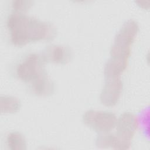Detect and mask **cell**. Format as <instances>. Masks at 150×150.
Segmentation results:
<instances>
[{
    "label": "cell",
    "instance_id": "1",
    "mask_svg": "<svg viewBox=\"0 0 150 150\" xmlns=\"http://www.w3.org/2000/svg\"><path fill=\"white\" fill-rule=\"evenodd\" d=\"M6 27L11 42L20 46L30 42L53 39L57 32L50 23L16 12L8 16Z\"/></svg>",
    "mask_w": 150,
    "mask_h": 150
},
{
    "label": "cell",
    "instance_id": "2",
    "mask_svg": "<svg viewBox=\"0 0 150 150\" xmlns=\"http://www.w3.org/2000/svg\"><path fill=\"white\" fill-rule=\"evenodd\" d=\"M139 30L137 22L134 19L125 21L117 33L110 49L112 58L128 61L131 47Z\"/></svg>",
    "mask_w": 150,
    "mask_h": 150
},
{
    "label": "cell",
    "instance_id": "3",
    "mask_svg": "<svg viewBox=\"0 0 150 150\" xmlns=\"http://www.w3.org/2000/svg\"><path fill=\"white\" fill-rule=\"evenodd\" d=\"M138 127L137 116L130 112H125L117 120L115 127V149H128L131 145V141Z\"/></svg>",
    "mask_w": 150,
    "mask_h": 150
},
{
    "label": "cell",
    "instance_id": "4",
    "mask_svg": "<svg viewBox=\"0 0 150 150\" xmlns=\"http://www.w3.org/2000/svg\"><path fill=\"white\" fill-rule=\"evenodd\" d=\"M45 62L42 54L30 53L17 65L16 74L20 80L30 83L45 71Z\"/></svg>",
    "mask_w": 150,
    "mask_h": 150
},
{
    "label": "cell",
    "instance_id": "5",
    "mask_svg": "<svg viewBox=\"0 0 150 150\" xmlns=\"http://www.w3.org/2000/svg\"><path fill=\"white\" fill-rule=\"evenodd\" d=\"M116 115L109 111L90 110L83 115L84 123L98 134L110 132L117 122Z\"/></svg>",
    "mask_w": 150,
    "mask_h": 150
},
{
    "label": "cell",
    "instance_id": "6",
    "mask_svg": "<svg viewBox=\"0 0 150 150\" xmlns=\"http://www.w3.org/2000/svg\"><path fill=\"white\" fill-rule=\"evenodd\" d=\"M105 83L100 93V101L106 106H114L118 101L122 91L121 77L105 78Z\"/></svg>",
    "mask_w": 150,
    "mask_h": 150
},
{
    "label": "cell",
    "instance_id": "7",
    "mask_svg": "<svg viewBox=\"0 0 150 150\" xmlns=\"http://www.w3.org/2000/svg\"><path fill=\"white\" fill-rule=\"evenodd\" d=\"M42 55L46 62L64 64L71 60L73 52L67 46L51 45L44 49Z\"/></svg>",
    "mask_w": 150,
    "mask_h": 150
},
{
    "label": "cell",
    "instance_id": "8",
    "mask_svg": "<svg viewBox=\"0 0 150 150\" xmlns=\"http://www.w3.org/2000/svg\"><path fill=\"white\" fill-rule=\"evenodd\" d=\"M30 88L36 96H48L54 92V86L45 71L30 83Z\"/></svg>",
    "mask_w": 150,
    "mask_h": 150
},
{
    "label": "cell",
    "instance_id": "9",
    "mask_svg": "<svg viewBox=\"0 0 150 150\" xmlns=\"http://www.w3.org/2000/svg\"><path fill=\"white\" fill-rule=\"evenodd\" d=\"M128 61L110 57L104 67L105 78L119 77L127 67Z\"/></svg>",
    "mask_w": 150,
    "mask_h": 150
},
{
    "label": "cell",
    "instance_id": "10",
    "mask_svg": "<svg viewBox=\"0 0 150 150\" xmlns=\"http://www.w3.org/2000/svg\"><path fill=\"white\" fill-rule=\"evenodd\" d=\"M21 107L19 100L12 96H1V111L2 113H15Z\"/></svg>",
    "mask_w": 150,
    "mask_h": 150
},
{
    "label": "cell",
    "instance_id": "11",
    "mask_svg": "<svg viewBox=\"0 0 150 150\" xmlns=\"http://www.w3.org/2000/svg\"><path fill=\"white\" fill-rule=\"evenodd\" d=\"M6 145L12 150L26 149V142L23 135L19 132H12L6 137Z\"/></svg>",
    "mask_w": 150,
    "mask_h": 150
},
{
    "label": "cell",
    "instance_id": "12",
    "mask_svg": "<svg viewBox=\"0 0 150 150\" xmlns=\"http://www.w3.org/2000/svg\"><path fill=\"white\" fill-rule=\"evenodd\" d=\"M96 144L99 148H111L115 149L116 138L115 134H112L110 132L98 134Z\"/></svg>",
    "mask_w": 150,
    "mask_h": 150
},
{
    "label": "cell",
    "instance_id": "13",
    "mask_svg": "<svg viewBox=\"0 0 150 150\" xmlns=\"http://www.w3.org/2000/svg\"><path fill=\"white\" fill-rule=\"evenodd\" d=\"M33 1L28 0H16L12 2V6L16 12L23 13L28 11L33 5Z\"/></svg>",
    "mask_w": 150,
    "mask_h": 150
}]
</instances>
